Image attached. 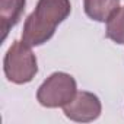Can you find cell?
<instances>
[{"label": "cell", "mask_w": 124, "mask_h": 124, "mask_svg": "<svg viewBox=\"0 0 124 124\" xmlns=\"http://www.w3.org/2000/svg\"><path fill=\"white\" fill-rule=\"evenodd\" d=\"M78 93V85L72 75L55 72L50 75L37 91V101L45 108L67 105Z\"/></svg>", "instance_id": "3957f363"}, {"label": "cell", "mask_w": 124, "mask_h": 124, "mask_svg": "<svg viewBox=\"0 0 124 124\" xmlns=\"http://www.w3.org/2000/svg\"><path fill=\"white\" fill-rule=\"evenodd\" d=\"M3 72L12 83H29L38 73L37 55L32 53L31 45L23 41H13L3 58Z\"/></svg>", "instance_id": "7a4b0ae2"}, {"label": "cell", "mask_w": 124, "mask_h": 124, "mask_svg": "<svg viewBox=\"0 0 124 124\" xmlns=\"http://www.w3.org/2000/svg\"><path fill=\"white\" fill-rule=\"evenodd\" d=\"M105 35L115 44H120V45L124 44V6L118 8L108 18Z\"/></svg>", "instance_id": "52a82bcc"}, {"label": "cell", "mask_w": 124, "mask_h": 124, "mask_svg": "<svg viewBox=\"0 0 124 124\" xmlns=\"http://www.w3.org/2000/svg\"><path fill=\"white\" fill-rule=\"evenodd\" d=\"M64 115L76 123H91L99 118L102 105L99 98L88 91H79L75 98L63 107Z\"/></svg>", "instance_id": "277c9868"}, {"label": "cell", "mask_w": 124, "mask_h": 124, "mask_svg": "<svg viewBox=\"0 0 124 124\" xmlns=\"http://www.w3.org/2000/svg\"><path fill=\"white\" fill-rule=\"evenodd\" d=\"M118 5L120 0H83V10L92 21L107 22Z\"/></svg>", "instance_id": "8992f818"}, {"label": "cell", "mask_w": 124, "mask_h": 124, "mask_svg": "<svg viewBox=\"0 0 124 124\" xmlns=\"http://www.w3.org/2000/svg\"><path fill=\"white\" fill-rule=\"evenodd\" d=\"M72 12L70 0H38L34 12L25 19L22 41L38 47L50 41L57 26Z\"/></svg>", "instance_id": "6da1fadb"}, {"label": "cell", "mask_w": 124, "mask_h": 124, "mask_svg": "<svg viewBox=\"0 0 124 124\" xmlns=\"http://www.w3.org/2000/svg\"><path fill=\"white\" fill-rule=\"evenodd\" d=\"M26 6V0H0V28L2 41L6 39L9 31L18 25Z\"/></svg>", "instance_id": "5b68a950"}]
</instances>
